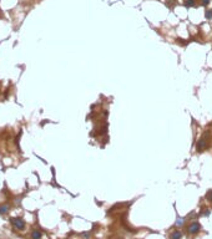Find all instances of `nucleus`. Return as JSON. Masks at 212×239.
Here are the masks:
<instances>
[{"instance_id":"nucleus-1","label":"nucleus","mask_w":212,"mask_h":239,"mask_svg":"<svg viewBox=\"0 0 212 239\" xmlns=\"http://www.w3.org/2000/svg\"><path fill=\"white\" fill-rule=\"evenodd\" d=\"M207 136H208V133H206L203 137H201V138L198 140V142H197V145H196V149L198 152L203 151V149L207 147V145H208V142H207Z\"/></svg>"},{"instance_id":"nucleus-2","label":"nucleus","mask_w":212,"mask_h":239,"mask_svg":"<svg viewBox=\"0 0 212 239\" xmlns=\"http://www.w3.org/2000/svg\"><path fill=\"white\" fill-rule=\"evenodd\" d=\"M200 229H201V225L197 223V222H193V223H191L188 225V232H190L191 234H196Z\"/></svg>"},{"instance_id":"nucleus-3","label":"nucleus","mask_w":212,"mask_h":239,"mask_svg":"<svg viewBox=\"0 0 212 239\" xmlns=\"http://www.w3.org/2000/svg\"><path fill=\"white\" fill-rule=\"evenodd\" d=\"M11 223L14 224L17 229H24V227H25L24 221L20 219V218H11Z\"/></svg>"},{"instance_id":"nucleus-4","label":"nucleus","mask_w":212,"mask_h":239,"mask_svg":"<svg viewBox=\"0 0 212 239\" xmlns=\"http://www.w3.org/2000/svg\"><path fill=\"white\" fill-rule=\"evenodd\" d=\"M41 232H39V230H34L32 233H31V239H41Z\"/></svg>"},{"instance_id":"nucleus-5","label":"nucleus","mask_w":212,"mask_h":239,"mask_svg":"<svg viewBox=\"0 0 212 239\" xmlns=\"http://www.w3.org/2000/svg\"><path fill=\"white\" fill-rule=\"evenodd\" d=\"M181 238H182L181 232H179V230L172 232V234H171V239H181Z\"/></svg>"},{"instance_id":"nucleus-6","label":"nucleus","mask_w":212,"mask_h":239,"mask_svg":"<svg viewBox=\"0 0 212 239\" xmlns=\"http://www.w3.org/2000/svg\"><path fill=\"white\" fill-rule=\"evenodd\" d=\"M183 223H185V218H182V217H180V215L177 214V219H176V227H182V225H183Z\"/></svg>"},{"instance_id":"nucleus-7","label":"nucleus","mask_w":212,"mask_h":239,"mask_svg":"<svg viewBox=\"0 0 212 239\" xmlns=\"http://www.w3.org/2000/svg\"><path fill=\"white\" fill-rule=\"evenodd\" d=\"M9 212V206H1L0 207V214H5Z\"/></svg>"},{"instance_id":"nucleus-8","label":"nucleus","mask_w":212,"mask_h":239,"mask_svg":"<svg viewBox=\"0 0 212 239\" xmlns=\"http://www.w3.org/2000/svg\"><path fill=\"white\" fill-rule=\"evenodd\" d=\"M206 199H207L208 202H211V203H212V189L207 192V194H206Z\"/></svg>"},{"instance_id":"nucleus-9","label":"nucleus","mask_w":212,"mask_h":239,"mask_svg":"<svg viewBox=\"0 0 212 239\" xmlns=\"http://www.w3.org/2000/svg\"><path fill=\"white\" fill-rule=\"evenodd\" d=\"M185 5H186V6H193V5H195V0H187V1L185 3Z\"/></svg>"},{"instance_id":"nucleus-10","label":"nucleus","mask_w":212,"mask_h":239,"mask_svg":"<svg viewBox=\"0 0 212 239\" xmlns=\"http://www.w3.org/2000/svg\"><path fill=\"white\" fill-rule=\"evenodd\" d=\"M205 16H206V19H211L212 17V10H207V11L205 13Z\"/></svg>"},{"instance_id":"nucleus-11","label":"nucleus","mask_w":212,"mask_h":239,"mask_svg":"<svg viewBox=\"0 0 212 239\" xmlns=\"http://www.w3.org/2000/svg\"><path fill=\"white\" fill-rule=\"evenodd\" d=\"M208 3H210V0H201V4H202V5H205V6H206V5H208Z\"/></svg>"},{"instance_id":"nucleus-12","label":"nucleus","mask_w":212,"mask_h":239,"mask_svg":"<svg viewBox=\"0 0 212 239\" xmlns=\"http://www.w3.org/2000/svg\"><path fill=\"white\" fill-rule=\"evenodd\" d=\"M82 235H84V237H85V238H89V235H90V234H89V233H84V234H82Z\"/></svg>"},{"instance_id":"nucleus-13","label":"nucleus","mask_w":212,"mask_h":239,"mask_svg":"<svg viewBox=\"0 0 212 239\" xmlns=\"http://www.w3.org/2000/svg\"><path fill=\"white\" fill-rule=\"evenodd\" d=\"M119 239H122V238H119Z\"/></svg>"}]
</instances>
